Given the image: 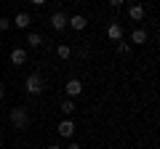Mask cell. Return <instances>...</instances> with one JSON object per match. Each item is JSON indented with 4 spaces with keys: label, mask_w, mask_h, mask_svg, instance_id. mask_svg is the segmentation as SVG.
I'll list each match as a JSON object with an SVG mask.
<instances>
[{
    "label": "cell",
    "mask_w": 160,
    "mask_h": 149,
    "mask_svg": "<svg viewBox=\"0 0 160 149\" xmlns=\"http://www.w3.org/2000/svg\"><path fill=\"white\" fill-rule=\"evenodd\" d=\"M43 91H46L43 74H40V72H29L27 80H24V93H27V96H40Z\"/></svg>",
    "instance_id": "cell-1"
},
{
    "label": "cell",
    "mask_w": 160,
    "mask_h": 149,
    "mask_svg": "<svg viewBox=\"0 0 160 149\" xmlns=\"http://www.w3.org/2000/svg\"><path fill=\"white\" fill-rule=\"evenodd\" d=\"M8 120H11V125L16 128V131H27V128H29V112H27V107H13L11 112H8Z\"/></svg>",
    "instance_id": "cell-2"
},
{
    "label": "cell",
    "mask_w": 160,
    "mask_h": 149,
    "mask_svg": "<svg viewBox=\"0 0 160 149\" xmlns=\"http://www.w3.org/2000/svg\"><path fill=\"white\" fill-rule=\"evenodd\" d=\"M75 128H78V125H75L72 117H64V120H59L56 131H59V136H62V138H72L75 136Z\"/></svg>",
    "instance_id": "cell-3"
},
{
    "label": "cell",
    "mask_w": 160,
    "mask_h": 149,
    "mask_svg": "<svg viewBox=\"0 0 160 149\" xmlns=\"http://www.w3.org/2000/svg\"><path fill=\"white\" fill-rule=\"evenodd\" d=\"M67 19H69V16H67L64 11H53L48 22H51V27L56 29V32H64V29H67Z\"/></svg>",
    "instance_id": "cell-4"
},
{
    "label": "cell",
    "mask_w": 160,
    "mask_h": 149,
    "mask_svg": "<svg viewBox=\"0 0 160 149\" xmlns=\"http://www.w3.org/2000/svg\"><path fill=\"white\" fill-rule=\"evenodd\" d=\"M88 27V19L83 16V13H75V16L67 19V29H75V32H83V29Z\"/></svg>",
    "instance_id": "cell-5"
},
{
    "label": "cell",
    "mask_w": 160,
    "mask_h": 149,
    "mask_svg": "<svg viewBox=\"0 0 160 149\" xmlns=\"http://www.w3.org/2000/svg\"><path fill=\"white\" fill-rule=\"evenodd\" d=\"M29 24H32V16L27 11H19L16 19H11V27H16V29H29Z\"/></svg>",
    "instance_id": "cell-6"
},
{
    "label": "cell",
    "mask_w": 160,
    "mask_h": 149,
    "mask_svg": "<svg viewBox=\"0 0 160 149\" xmlns=\"http://www.w3.org/2000/svg\"><path fill=\"white\" fill-rule=\"evenodd\" d=\"M64 91H67V96H69V99H78L80 93H83V83H80L78 77H72V80H67Z\"/></svg>",
    "instance_id": "cell-7"
},
{
    "label": "cell",
    "mask_w": 160,
    "mask_h": 149,
    "mask_svg": "<svg viewBox=\"0 0 160 149\" xmlns=\"http://www.w3.org/2000/svg\"><path fill=\"white\" fill-rule=\"evenodd\" d=\"M27 59H29L27 48H13V51H11V64H16V67L27 64Z\"/></svg>",
    "instance_id": "cell-8"
},
{
    "label": "cell",
    "mask_w": 160,
    "mask_h": 149,
    "mask_svg": "<svg viewBox=\"0 0 160 149\" xmlns=\"http://www.w3.org/2000/svg\"><path fill=\"white\" fill-rule=\"evenodd\" d=\"M107 37H109V40H115V43L123 40V24H120V22H112V24L107 27Z\"/></svg>",
    "instance_id": "cell-9"
},
{
    "label": "cell",
    "mask_w": 160,
    "mask_h": 149,
    "mask_svg": "<svg viewBox=\"0 0 160 149\" xmlns=\"http://www.w3.org/2000/svg\"><path fill=\"white\" fill-rule=\"evenodd\" d=\"M149 40V35H147V29H142V27H136L131 32V46H144V43Z\"/></svg>",
    "instance_id": "cell-10"
},
{
    "label": "cell",
    "mask_w": 160,
    "mask_h": 149,
    "mask_svg": "<svg viewBox=\"0 0 160 149\" xmlns=\"http://www.w3.org/2000/svg\"><path fill=\"white\" fill-rule=\"evenodd\" d=\"M128 19H131V22H142V19H144V6H142V3H131V8H128Z\"/></svg>",
    "instance_id": "cell-11"
},
{
    "label": "cell",
    "mask_w": 160,
    "mask_h": 149,
    "mask_svg": "<svg viewBox=\"0 0 160 149\" xmlns=\"http://www.w3.org/2000/svg\"><path fill=\"white\" fill-rule=\"evenodd\" d=\"M43 43H46V40H43V35H40V32H29L27 35V46L29 48H40Z\"/></svg>",
    "instance_id": "cell-12"
},
{
    "label": "cell",
    "mask_w": 160,
    "mask_h": 149,
    "mask_svg": "<svg viewBox=\"0 0 160 149\" xmlns=\"http://www.w3.org/2000/svg\"><path fill=\"white\" fill-rule=\"evenodd\" d=\"M69 56H72V48H69L67 43H59V46H56V59H62V61H67Z\"/></svg>",
    "instance_id": "cell-13"
},
{
    "label": "cell",
    "mask_w": 160,
    "mask_h": 149,
    "mask_svg": "<svg viewBox=\"0 0 160 149\" xmlns=\"http://www.w3.org/2000/svg\"><path fill=\"white\" fill-rule=\"evenodd\" d=\"M59 109H62V112H64L67 117H72L78 107H75V101H72V99H67V101H62V104H59Z\"/></svg>",
    "instance_id": "cell-14"
},
{
    "label": "cell",
    "mask_w": 160,
    "mask_h": 149,
    "mask_svg": "<svg viewBox=\"0 0 160 149\" xmlns=\"http://www.w3.org/2000/svg\"><path fill=\"white\" fill-rule=\"evenodd\" d=\"M115 51H118L120 56H128V53H131V43H126V40H118V46H115Z\"/></svg>",
    "instance_id": "cell-15"
},
{
    "label": "cell",
    "mask_w": 160,
    "mask_h": 149,
    "mask_svg": "<svg viewBox=\"0 0 160 149\" xmlns=\"http://www.w3.org/2000/svg\"><path fill=\"white\" fill-rule=\"evenodd\" d=\"M0 29H3V32L11 29V19H0Z\"/></svg>",
    "instance_id": "cell-16"
},
{
    "label": "cell",
    "mask_w": 160,
    "mask_h": 149,
    "mask_svg": "<svg viewBox=\"0 0 160 149\" xmlns=\"http://www.w3.org/2000/svg\"><path fill=\"white\" fill-rule=\"evenodd\" d=\"M123 3L126 0H109V8H123Z\"/></svg>",
    "instance_id": "cell-17"
},
{
    "label": "cell",
    "mask_w": 160,
    "mask_h": 149,
    "mask_svg": "<svg viewBox=\"0 0 160 149\" xmlns=\"http://www.w3.org/2000/svg\"><path fill=\"white\" fill-rule=\"evenodd\" d=\"M29 3H32V6H46L48 0H29Z\"/></svg>",
    "instance_id": "cell-18"
},
{
    "label": "cell",
    "mask_w": 160,
    "mask_h": 149,
    "mask_svg": "<svg viewBox=\"0 0 160 149\" xmlns=\"http://www.w3.org/2000/svg\"><path fill=\"white\" fill-rule=\"evenodd\" d=\"M64 149H83V147H80L78 141H72V144H69V147H64Z\"/></svg>",
    "instance_id": "cell-19"
},
{
    "label": "cell",
    "mask_w": 160,
    "mask_h": 149,
    "mask_svg": "<svg viewBox=\"0 0 160 149\" xmlns=\"http://www.w3.org/2000/svg\"><path fill=\"white\" fill-rule=\"evenodd\" d=\"M6 96V85H3V83H0V99Z\"/></svg>",
    "instance_id": "cell-20"
},
{
    "label": "cell",
    "mask_w": 160,
    "mask_h": 149,
    "mask_svg": "<svg viewBox=\"0 0 160 149\" xmlns=\"http://www.w3.org/2000/svg\"><path fill=\"white\" fill-rule=\"evenodd\" d=\"M46 149H62V147H59V144H51V147H46Z\"/></svg>",
    "instance_id": "cell-21"
},
{
    "label": "cell",
    "mask_w": 160,
    "mask_h": 149,
    "mask_svg": "<svg viewBox=\"0 0 160 149\" xmlns=\"http://www.w3.org/2000/svg\"><path fill=\"white\" fill-rule=\"evenodd\" d=\"M131 3H139V0H131Z\"/></svg>",
    "instance_id": "cell-22"
}]
</instances>
